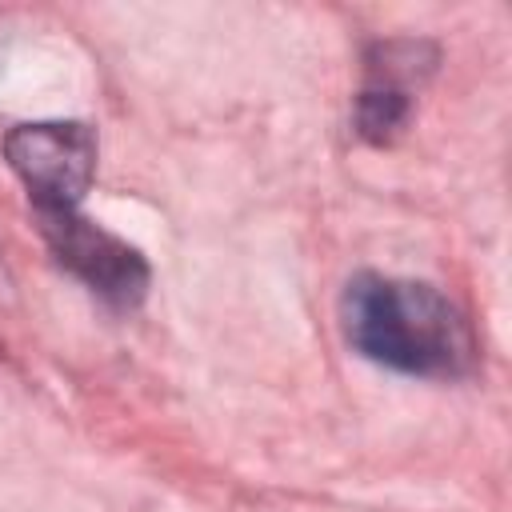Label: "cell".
Instances as JSON below:
<instances>
[{"instance_id": "1", "label": "cell", "mask_w": 512, "mask_h": 512, "mask_svg": "<svg viewBox=\"0 0 512 512\" xmlns=\"http://www.w3.org/2000/svg\"><path fill=\"white\" fill-rule=\"evenodd\" d=\"M348 344L392 372L452 380L472 368L476 344L468 320L448 296L420 280L360 272L340 296Z\"/></svg>"}, {"instance_id": "3", "label": "cell", "mask_w": 512, "mask_h": 512, "mask_svg": "<svg viewBox=\"0 0 512 512\" xmlns=\"http://www.w3.org/2000/svg\"><path fill=\"white\" fill-rule=\"evenodd\" d=\"M36 220H40V232H44L52 256L76 280H84L100 300H108L116 308H136L144 300L148 264L132 244L104 232L88 216H80V208L76 212H44Z\"/></svg>"}, {"instance_id": "4", "label": "cell", "mask_w": 512, "mask_h": 512, "mask_svg": "<svg viewBox=\"0 0 512 512\" xmlns=\"http://www.w3.org/2000/svg\"><path fill=\"white\" fill-rule=\"evenodd\" d=\"M408 112H412V88L368 76L356 96V132L368 144H388L404 128Z\"/></svg>"}, {"instance_id": "2", "label": "cell", "mask_w": 512, "mask_h": 512, "mask_svg": "<svg viewBox=\"0 0 512 512\" xmlns=\"http://www.w3.org/2000/svg\"><path fill=\"white\" fill-rule=\"evenodd\" d=\"M4 156L28 188L36 216L76 212L96 176V132L80 120L16 124L4 136Z\"/></svg>"}]
</instances>
